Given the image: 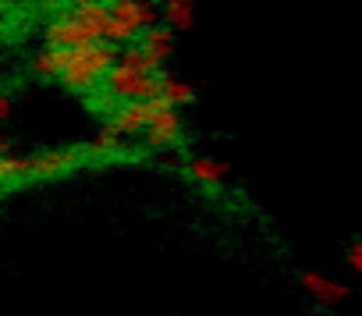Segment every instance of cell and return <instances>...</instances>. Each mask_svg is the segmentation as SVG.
Instances as JSON below:
<instances>
[{
  "label": "cell",
  "mask_w": 362,
  "mask_h": 316,
  "mask_svg": "<svg viewBox=\"0 0 362 316\" xmlns=\"http://www.w3.org/2000/svg\"><path fill=\"white\" fill-rule=\"evenodd\" d=\"M71 4H86V0H71Z\"/></svg>",
  "instance_id": "obj_17"
},
{
  "label": "cell",
  "mask_w": 362,
  "mask_h": 316,
  "mask_svg": "<svg viewBox=\"0 0 362 316\" xmlns=\"http://www.w3.org/2000/svg\"><path fill=\"white\" fill-rule=\"evenodd\" d=\"M11 110H15V96L4 93L0 96V121H11Z\"/></svg>",
  "instance_id": "obj_16"
},
{
  "label": "cell",
  "mask_w": 362,
  "mask_h": 316,
  "mask_svg": "<svg viewBox=\"0 0 362 316\" xmlns=\"http://www.w3.org/2000/svg\"><path fill=\"white\" fill-rule=\"evenodd\" d=\"M302 288L316 298V302H323V305H337V302H344V298H351V288L344 284V281H334V277H327V274H320V270H302Z\"/></svg>",
  "instance_id": "obj_9"
},
{
  "label": "cell",
  "mask_w": 362,
  "mask_h": 316,
  "mask_svg": "<svg viewBox=\"0 0 362 316\" xmlns=\"http://www.w3.org/2000/svg\"><path fill=\"white\" fill-rule=\"evenodd\" d=\"M103 82H107V93H110L114 100L132 103V100H156L163 75H156V71H149V68H132V64H121V61H117Z\"/></svg>",
  "instance_id": "obj_3"
},
{
  "label": "cell",
  "mask_w": 362,
  "mask_h": 316,
  "mask_svg": "<svg viewBox=\"0 0 362 316\" xmlns=\"http://www.w3.org/2000/svg\"><path fill=\"white\" fill-rule=\"evenodd\" d=\"M156 15H163V8H146L139 0H114V15H110V43H135L146 29L156 25Z\"/></svg>",
  "instance_id": "obj_4"
},
{
  "label": "cell",
  "mask_w": 362,
  "mask_h": 316,
  "mask_svg": "<svg viewBox=\"0 0 362 316\" xmlns=\"http://www.w3.org/2000/svg\"><path fill=\"white\" fill-rule=\"evenodd\" d=\"M89 164V146H47L36 153H0V178L4 189L33 185V182H54Z\"/></svg>",
  "instance_id": "obj_1"
},
{
  "label": "cell",
  "mask_w": 362,
  "mask_h": 316,
  "mask_svg": "<svg viewBox=\"0 0 362 316\" xmlns=\"http://www.w3.org/2000/svg\"><path fill=\"white\" fill-rule=\"evenodd\" d=\"M160 96L167 100V103H174V107H189V103H196V86L192 82H185V78H170V75H163V82H160Z\"/></svg>",
  "instance_id": "obj_14"
},
{
  "label": "cell",
  "mask_w": 362,
  "mask_h": 316,
  "mask_svg": "<svg viewBox=\"0 0 362 316\" xmlns=\"http://www.w3.org/2000/svg\"><path fill=\"white\" fill-rule=\"evenodd\" d=\"M344 263H348V267H351V270L362 277V238H355V242L348 245V252H344Z\"/></svg>",
  "instance_id": "obj_15"
},
{
  "label": "cell",
  "mask_w": 362,
  "mask_h": 316,
  "mask_svg": "<svg viewBox=\"0 0 362 316\" xmlns=\"http://www.w3.org/2000/svg\"><path fill=\"white\" fill-rule=\"evenodd\" d=\"M149 117H153V100H132V103L114 107L110 124H114V128H117V131L128 139V135H146Z\"/></svg>",
  "instance_id": "obj_7"
},
{
  "label": "cell",
  "mask_w": 362,
  "mask_h": 316,
  "mask_svg": "<svg viewBox=\"0 0 362 316\" xmlns=\"http://www.w3.org/2000/svg\"><path fill=\"white\" fill-rule=\"evenodd\" d=\"M114 61H117V50H114V43H107V40H93V43L71 47V50H64L61 86H64L68 93H89L100 78L110 75Z\"/></svg>",
  "instance_id": "obj_2"
},
{
  "label": "cell",
  "mask_w": 362,
  "mask_h": 316,
  "mask_svg": "<svg viewBox=\"0 0 362 316\" xmlns=\"http://www.w3.org/2000/svg\"><path fill=\"white\" fill-rule=\"evenodd\" d=\"M163 22L174 33H185L196 22V0H163Z\"/></svg>",
  "instance_id": "obj_12"
},
{
  "label": "cell",
  "mask_w": 362,
  "mask_h": 316,
  "mask_svg": "<svg viewBox=\"0 0 362 316\" xmlns=\"http://www.w3.org/2000/svg\"><path fill=\"white\" fill-rule=\"evenodd\" d=\"M86 146H89V164L114 160V156L121 153V146H124V135H121V131H117V128L107 121V124H103V128H100V131H96V135H93Z\"/></svg>",
  "instance_id": "obj_11"
},
{
  "label": "cell",
  "mask_w": 362,
  "mask_h": 316,
  "mask_svg": "<svg viewBox=\"0 0 362 316\" xmlns=\"http://www.w3.org/2000/svg\"><path fill=\"white\" fill-rule=\"evenodd\" d=\"M185 178L196 182V185H224L231 178V168L221 160V156H210V153H192L185 160Z\"/></svg>",
  "instance_id": "obj_8"
},
{
  "label": "cell",
  "mask_w": 362,
  "mask_h": 316,
  "mask_svg": "<svg viewBox=\"0 0 362 316\" xmlns=\"http://www.w3.org/2000/svg\"><path fill=\"white\" fill-rule=\"evenodd\" d=\"M142 50H146L153 71H160V68L170 61V54H174V29H170V25H153V29H146V33H142Z\"/></svg>",
  "instance_id": "obj_10"
},
{
  "label": "cell",
  "mask_w": 362,
  "mask_h": 316,
  "mask_svg": "<svg viewBox=\"0 0 362 316\" xmlns=\"http://www.w3.org/2000/svg\"><path fill=\"white\" fill-rule=\"evenodd\" d=\"M43 43H47V47H54V50H71V47L93 43V36H89L86 22L75 15V8H71V11L54 15V18L43 25Z\"/></svg>",
  "instance_id": "obj_6"
},
{
  "label": "cell",
  "mask_w": 362,
  "mask_h": 316,
  "mask_svg": "<svg viewBox=\"0 0 362 316\" xmlns=\"http://www.w3.org/2000/svg\"><path fill=\"white\" fill-rule=\"evenodd\" d=\"M29 71H33L36 78H43V82L61 78V71H64V50H54V47L40 50V54L29 61Z\"/></svg>",
  "instance_id": "obj_13"
},
{
  "label": "cell",
  "mask_w": 362,
  "mask_h": 316,
  "mask_svg": "<svg viewBox=\"0 0 362 316\" xmlns=\"http://www.w3.org/2000/svg\"><path fill=\"white\" fill-rule=\"evenodd\" d=\"M181 107L167 103L163 96L153 100V117H149V128H146V146L149 149H177L181 146V131H185V121L177 114Z\"/></svg>",
  "instance_id": "obj_5"
}]
</instances>
